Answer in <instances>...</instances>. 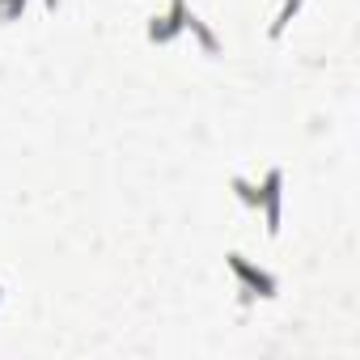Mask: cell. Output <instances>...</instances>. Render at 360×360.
Returning a JSON list of instances; mask_svg holds the SVG:
<instances>
[{"label": "cell", "mask_w": 360, "mask_h": 360, "mask_svg": "<svg viewBox=\"0 0 360 360\" xmlns=\"http://www.w3.org/2000/svg\"><path fill=\"white\" fill-rule=\"evenodd\" d=\"M280 178H284L280 169H271V174H267V183H263V195H259V191H250V187L242 183V178L233 183V187L242 191V200H250V204H259V200H263V204H267V229H271V233L280 229Z\"/></svg>", "instance_id": "6da1fadb"}, {"label": "cell", "mask_w": 360, "mask_h": 360, "mask_svg": "<svg viewBox=\"0 0 360 360\" xmlns=\"http://www.w3.org/2000/svg\"><path fill=\"white\" fill-rule=\"evenodd\" d=\"M229 267L246 280V288H259V297H276V280H271V276H263V271H255V267H246V259H242V255H229Z\"/></svg>", "instance_id": "7a4b0ae2"}]
</instances>
